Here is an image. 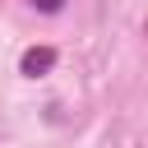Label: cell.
<instances>
[{
	"instance_id": "1",
	"label": "cell",
	"mask_w": 148,
	"mask_h": 148,
	"mask_svg": "<svg viewBox=\"0 0 148 148\" xmlns=\"http://www.w3.org/2000/svg\"><path fill=\"white\" fill-rule=\"evenodd\" d=\"M56 65H60V51H56V46H28V51L18 56V74H23V79H46Z\"/></svg>"
},
{
	"instance_id": "2",
	"label": "cell",
	"mask_w": 148,
	"mask_h": 148,
	"mask_svg": "<svg viewBox=\"0 0 148 148\" xmlns=\"http://www.w3.org/2000/svg\"><path fill=\"white\" fill-rule=\"evenodd\" d=\"M32 5H37L42 14H60V9H65V0H32Z\"/></svg>"
}]
</instances>
